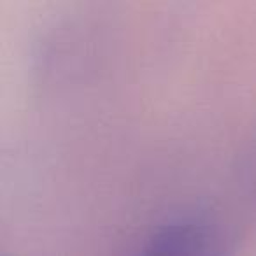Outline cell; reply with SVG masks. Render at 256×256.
<instances>
[{"label":"cell","mask_w":256,"mask_h":256,"mask_svg":"<svg viewBox=\"0 0 256 256\" xmlns=\"http://www.w3.org/2000/svg\"><path fill=\"white\" fill-rule=\"evenodd\" d=\"M120 256H226V240L212 218L186 210L148 228Z\"/></svg>","instance_id":"1"}]
</instances>
